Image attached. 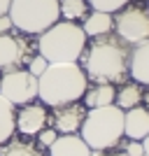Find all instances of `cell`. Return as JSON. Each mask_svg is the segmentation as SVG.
<instances>
[{
  "mask_svg": "<svg viewBox=\"0 0 149 156\" xmlns=\"http://www.w3.org/2000/svg\"><path fill=\"white\" fill-rule=\"evenodd\" d=\"M14 28V23H12V19H9V14H2L0 16V35L2 33H9Z\"/></svg>",
  "mask_w": 149,
  "mask_h": 156,
  "instance_id": "24",
  "label": "cell"
},
{
  "mask_svg": "<svg viewBox=\"0 0 149 156\" xmlns=\"http://www.w3.org/2000/svg\"><path fill=\"white\" fill-rule=\"evenodd\" d=\"M47 121H49V114H47L44 105H30L28 103L16 114V130L21 135H37L42 128H47Z\"/></svg>",
  "mask_w": 149,
  "mask_h": 156,
  "instance_id": "10",
  "label": "cell"
},
{
  "mask_svg": "<svg viewBox=\"0 0 149 156\" xmlns=\"http://www.w3.org/2000/svg\"><path fill=\"white\" fill-rule=\"evenodd\" d=\"M9 2H12V0H0V16L9 12Z\"/></svg>",
  "mask_w": 149,
  "mask_h": 156,
  "instance_id": "25",
  "label": "cell"
},
{
  "mask_svg": "<svg viewBox=\"0 0 149 156\" xmlns=\"http://www.w3.org/2000/svg\"><path fill=\"white\" fill-rule=\"evenodd\" d=\"M91 156H107L105 151H91Z\"/></svg>",
  "mask_w": 149,
  "mask_h": 156,
  "instance_id": "27",
  "label": "cell"
},
{
  "mask_svg": "<svg viewBox=\"0 0 149 156\" xmlns=\"http://www.w3.org/2000/svg\"><path fill=\"white\" fill-rule=\"evenodd\" d=\"M144 156H149V133H147V137H144Z\"/></svg>",
  "mask_w": 149,
  "mask_h": 156,
  "instance_id": "26",
  "label": "cell"
},
{
  "mask_svg": "<svg viewBox=\"0 0 149 156\" xmlns=\"http://www.w3.org/2000/svg\"><path fill=\"white\" fill-rule=\"evenodd\" d=\"M117 37L126 44H140L149 40V9L142 5H126L114 19Z\"/></svg>",
  "mask_w": 149,
  "mask_h": 156,
  "instance_id": "6",
  "label": "cell"
},
{
  "mask_svg": "<svg viewBox=\"0 0 149 156\" xmlns=\"http://www.w3.org/2000/svg\"><path fill=\"white\" fill-rule=\"evenodd\" d=\"M86 89V72L77 63H49L47 70L37 77V98L42 100V105L49 107L77 103L82 100Z\"/></svg>",
  "mask_w": 149,
  "mask_h": 156,
  "instance_id": "2",
  "label": "cell"
},
{
  "mask_svg": "<svg viewBox=\"0 0 149 156\" xmlns=\"http://www.w3.org/2000/svg\"><path fill=\"white\" fill-rule=\"evenodd\" d=\"M47 65H49V61H47L42 54H37V56H33V58L28 61V72H30L33 77H40V75L47 70Z\"/></svg>",
  "mask_w": 149,
  "mask_h": 156,
  "instance_id": "21",
  "label": "cell"
},
{
  "mask_svg": "<svg viewBox=\"0 0 149 156\" xmlns=\"http://www.w3.org/2000/svg\"><path fill=\"white\" fill-rule=\"evenodd\" d=\"M0 156H42V151L28 140H7L0 149Z\"/></svg>",
  "mask_w": 149,
  "mask_h": 156,
  "instance_id": "19",
  "label": "cell"
},
{
  "mask_svg": "<svg viewBox=\"0 0 149 156\" xmlns=\"http://www.w3.org/2000/svg\"><path fill=\"white\" fill-rule=\"evenodd\" d=\"M112 28H114V16L107 12H96L93 9L91 14H86L82 30H84L86 37H100V35H107Z\"/></svg>",
  "mask_w": 149,
  "mask_h": 156,
  "instance_id": "14",
  "label": "cell"
},
{
  "mask_svg": "<svg viewBox=\"0 0 149 156\" xmlns=\"http://www.w3.org/2000/svg\"><path fill=\"white\" fill-rule=\"evenodd\" d=\"M96 12H107V14H117L119 9L128 5L130 0H86Z\"/></svg>",
  "mask_w": 149,
  "mask_h": 156,
  "instance_id": "20",
  "label": "cell"
},
{
  "mask_svg": "<svg viewBox=\"0 0 149 156\" xmlns=\"http://www.w3.org/2000/svg\"><path fill=\"white\" fill-rule=\"evenodd\" d=\"M142 100H144V89H142V84H137V82H130V84L123 82V86L117 91V96H114V105L123 112L142 105Z\"/></svg>",
  "mask_w": 149,
  "mask_h": 156,
  "instance_id": "16",
  "label": "cell"
},
{
  "mask_svg": "<svg viewBox=\"0 0 149 156\" xmlns=\"http://www.w3.org/2000/svg\"><path fill=\"white\" fill-rule=\"evenodd\" d=\"M7 14L14 26L28 35H42L61 19L59 0H12Z\"/></svg>",
  "mask_w": 149,
  "mask_h": 156,
  "instance_id": "5",
  "label": "cell"
},
{
  "mask_svg": "<svg viewBox=\"0 0 149 156\" xmlns=\"http://www.w3.org/2000/svg\"><path fill=\"white\" fill-rule=\"evenodd\" d=\"M114 96H117V89L114 84H96L86 89V93L82 96L86 107L96 110V107H107V105H114Z\"/></svg>",
  "mask_w": 149,
  "mask_h": 156,
  "instance_id": "15",
  "label": "cell"
},
{
  "mask_svg": "<svg viewBox=\"0 0 149 156\" xmlns=\"http://www.w3.org/2000/svg\"><path fill=\"white\" fill-rule=\"evenodd\" d=\"M123 151H126V156H144V144L142 140H130L123 147Z\"/></svg>",
  "mask_w": 149,
  "mask_h": 156,
  "instance_id": "23",
  "label": "cell"
},
{
  "mask_svg": "<svg viewBox=\"0 0 149 156\" xmlns=\"http://www.w3.org/2000/svg\"><path fill=\"white\" fill-rule=\"evenodd\" d=\"M128 47L114 35L93 37L89 49L82 54L86 79L96 84H123L128 77Z\"/></svg>",
  "mask_w": 149,
  "mask_h": 156,
  "instance_id": "1",
  "label": "cell"
},
{
  "mask_svg": "<svg viewBox=\"0 0 149 156\" xmlns=\"http://www.w3.org/2000/svg\"><path fill=\"white\" fill-rule=\"evenodd\" d=\"M86 35L75 21H56L40 35V54L49 63H77L86 49Z\"/></svg>",
  "mask_w": 149,
  "mask_h": 156,
  "instance_id": "3",
  "label": "cell"
},
{
  "mask_svg": "<svg viewBox=\"0 0 149 156\" xmlns=\"http://www.w3.org/2000/svg\"><path fill=\"white\" fill-rule=\"evenodd\" d=\"M49 156H91V147L82 140V135H59L49 147Z\"/></svg>",
  "mask_w": 149,
  "mask_h": 156,
  "instance_id": "13",
  "label": "cell"
},
{
  "mask_svg": "<svg viewBox=\"0 0 149 156\" xmlns=\"http://www.w3.org/2000/svg\"><path fill=\"white\" fill-rule=\"evenodd\" d=\"M56 137H59V133H56L54 128H42V130L37 133V147L49 149V147L54 144V140H56Z\"/></svg>",
  "mask_w": 149,
  "mask_h": 156,
  "instance_id": "22",
  "label": "cell"
},
{
  "mask_svg": "<svg viewBox=\"0 0 149 156\" xmlns=\"http://www.w3.org/2000/svg\"><path fill=\"white\" fill-rule=\"evenodd\" d=\"M0 96H5L12 105H28L37 98V77L28 70H9L0 79Z\"/></svg>",
  "mask_w": 149,
  "mask_h": 156,
  "instance_id": "7",
  "label": "cell"
},
{
  "mask_svg": "<svg viewBox=\"0 0 149 156\" xmlns=\"http://www.w3.org/2000/svg\"><path fill=\"white\" fill-rule=\"evenodd\" d=\"M149 133V110L137 105L133 110L123 112V135L128 140H144Z\"/></svg>",
  "mask_w": 149,
  "mask_h": 156,
  "instance_id": "11",
  "label": "cell"
},
{
  "mask_svg": "<svg viewBox=\"0 0 149 156\" xmlns=\"http://www.w3.org/2000/svg\"><path fill=\"white\" fill-rule=\"evenodd\" d=\"M79 133L82 140L91 147V151H105L117 147L123 137V110H119L117 105L89 110Z\"/></svg>",
  "mask_w": 149,
  "mask_h": 156,
  "instance_id": "4",
  "label": "cell"
},
{
  "mask_svg": "<svg viewBox=\"0 0 149 156\" xmlns=\"http://www.w3.org/2000/svg\"><path fill=\"white\" fill-rule=\"evenodd\" d=\"M86 107L82 103H68V105H59L54 107V114H51V128L59 133V135H72L77 133L84 124V117H86Z\"/></svg>",
  "mask_w": 149,
  "mask_h": 156,
  "instance_id": "8",
  "label": "cell"
},
{
  "mask_svg": "<svg viewBox=\"0 0 149 156\" xmlns=\"http://www.w3.org/2000/svg\"><path fill=\"white\" fill-rule=\"evenodd\" d=\"M128 75L137 84L149 86V40L133 47L128 56Z\"/></svg>",
  "mask_w": 149,
  "mask_h": 156,
  "instance_id": "12",
  "label": "cell"
},
{
  "mask_svg": "<svg viewBox=\"0 0 149 156\" xmlns=\"http://www.w3.org/2000/svg\"><path fill=\"white\" fill-rule=\"evenodd\" d=\"M14 130H16V112H14V105L5 96H0V144L12 140Z\"/></svg>",
  "mask_w": 149,
  "mask_h": 156,
  "instance_id": "17",
  "label": "cell"
},
{
  "mask_svg": "<svg viewBox=\"0 0 149 156\" xmlns=\"http://www.w3.org/2000/svg\"><path fill=\"white\" fill-rule=\"evenodd\" d=\"M59 9L65 21H79V19H86L89 2L86 0H59Z\"/></svg>",
  "mask_w": 149,
  "mask_h": 156,
  "instance_id": "18",
  "label": "cell"
},
{
  "mask_svg": "<svg viewBox=\"0 0 149 156\" xmlns=\"http://www.w3.org/2000/svg\"><path fill=\"white\" fill-rule=\"evenodd\" d=\"M144 98H147V110H149V91L144 93Z\"/></svg>",
  "mask_w": 149,
  "mask_h": 156,
  "instance_id": "28",
  "label": "cell"
},
{
  "mask_svg": "<svg viewBox=\"0 0 149 156\" xmlns=\"http://www.w3.org/2000/svg\"><path fill=\"white\" fill-rule=\"evenodd\" d=\"M26 61H30L26 40L2 33L0 35V70H16Z\"/></svg>",
  "mask_w": 149,
  "mask_h": 156,
  "instance_id": "9",
  "label": "cell"
}]
</instances>
